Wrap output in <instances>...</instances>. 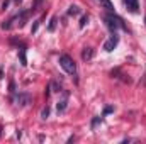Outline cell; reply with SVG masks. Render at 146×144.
<instances>
[{
	"instance_id": "obj_1",
	"label": "cell",
	"mask_w": 146,
	"mask_h": 144,
	"mask_svg": "<svg viewBox=\"0 0 146 144\" xmlns=\"http://www.w3.org/2000/svg\"><path fill=\"white\" fill-rule=\"evenodd\" d=\"M60 65H61V68L68 73V75H75L76 73V65H75V61H73L68 54H61L60 56Z\"/></svg>"
},
{
	"instance_id": "obj_17",
	"label": "cell",
	"mask_w": 146,
	"mask_h": 144,
	"mask_svg": "<svg viewBox=\"0 0 146 144\" xmlns=\"http://www.w3.org/2000/svg\"><path fill=\"white\" fill-rule=\"evenodd\" d=\"M145 24H146V17H145Z\"/></svg>"
},
{
	"instance_id": "obj_3",
	"label": "cell",
	"mask_w": 146,
	"mask_h": 144,
	"mask_svg": "<svg viewBox=\"0 0 146 144\" xmlns=\"http://www.w3.org/2000/svg\"><path fill=\"white\" fill-rule=\"evenodd\" d=\"M117 44H119V37L115 36V34H114V36H110L109 39L106 41V44H104V49L110 53V51H114V48H115Z\"/></svg>"
},
{
	"instance_id": "obj_2",
	"label": "cell",
	"mask_w": 146,
	"mask_h": 144,
	"mask_svg": "<svg viewBox=\"0 0 146 144\" xmlns=\"http://www.w3.org/2000/svg\"><path fill=\"white\" fill-rule=\"evenodd\" d=\"M104 20H106V24H107V27H109L110 31H115L117 27L126 29V26L122 24V19H121V17H117L115 14H109V15H106V17H104Z\"/></svg>"
},
{
	"instance_id": "obj_15",
	"label": "cell",
	"mask_w": 146,
	"mask_h": 144,
	"mask_svg": "<svg viewBox=\"0 0 146 144\" xmlns=\"http://www.w3.org/2000/svg\"><path fill=\"white\" fill-rule=\"evenodd\" d=\"M15 2H17V3H19V2H21V0H15Z\"/></svg>"
},
{
	"instance_id": "obj_16",
	"label": "cell",
	"mask_w": 146,
	"mask_h": 144,
	"mask_svg": "<svg viewBox=\"0 0 146 144\" xmlns=\"http://www.w3.org/2000/svg\"><path fill=\"white\" fill-rule=\"evenodd\" d=\"M0 132H2V126H0Z\"/></svg>"
},
{
	"instance_id": "obj_14",
	"label": "cell",
	"mask_w": 146,
	"mask_h": 144,
	"mask_svg": "<svg viewBox=\"0 0 146 144\" xmlns=\"http://www.w3.org/2000/svg\"><path fill=\"white\" fill-rule=\"evenodd\" d=\"M112 110H114V108H112V107H106V110H104V114H110Z\"/></svg>"
},
{
	"instance_id": "obj_8",
	"label": "cell",
	"mask_w": 146,
	"mask_h": 144,
	"mask_svg": "<svg viewBox=\"0 0 146 144\" xmlns=\"http://www.w3.org/2000/svg\"><path fill=\"white\" fill-rule=\"evenodd\" d=\"M56 24H58V17H56V15H53V17L49 19V24H48V31H49V32H53V31L56 29Z\"/></svg>"
},
{
	"instance_id": "obj_6",
	"label": "cell",
	"mask_w": 146,
	"mask_h": 144,
	"mask_svg": "<svg viewBox=\"0 0 146 144\" xmlns=\"http://www.w3.org/2000/svg\"><path fill=\"white\" fill-rule=\"evenodd\" d=\"M66 104H68V92H65V93H63V98L58 102V105H56L58 112H65V110H66Z\"/></svg>"
},
{
	"instance_id": "obj_13",
	"label": "cell",
	"mask_w": 146,
	"mask_h": 144,
	"mask_svg": "<svg viewBox=\"0 0 146 144\" xmlns=\"http://www.w3.org/2000/svg\"><path fill=\"white\" fill-rule=\"evenodd\" d=\"M41 115H42V119H46L48 115H49V108L46 107V108H42V112H41Z\"/></svg>"
},
{
	"instance_id": "obj_7",
	"label": "cell",
	"mask_w": 146,
	"mask_h": 144,
	"mask_svg": "<svg viewBox=\"0 0 146 144\" xmlns=\"http://www.w3.org/2000/svg\"><path fill=\"white\" fill-rule=\"evenodd\" d=\"M92 58H94V49H92V48H85V49L82 51V59L90 61Z\"/></svg>"
},
{
	"instance_id": "obj_5",
	"label": "cell",
	"mask_w": 146,
	"mask_h": 144,
	"mask_svg": "<svg viewBox=\"0 0 146 144\" xmlns=\"http://www.w3.org/2000/svg\"><path fill=\"white\" fill-rule=\"evenodd\" d=\"M15 102H17L19 107H26V105L31 102V97H29L27 93H19V97L15 98Z\"/></svg>"
},
{
	"instance_id": "obj_9",
	"label": "cell",
	"mask_w": 146,
	"mask_h": 144,
	"mask_svg": "<svg viewBox=\"0 0 146 144\" xmlns=\"http://www.w3.org/2000/svg\"><path fill=\"white\" fill-rule=\"evenodd\" d=\"M100 3H102V7H104L107 12L114 14V5H112V2H110V0H100Z\"/></svg>"
},
{
	"instance_id": "obj_11",
	"label": "cell",
	"mask_w": 146,
	"mask_h": 144,
	"mask_svg": "<svg viewBox=\"0 0 146 144\" xmlns=\"http://www.w3.org/2000/svg\"><path fill=\"white\" fill-rule=\"evenodd\" d=\"M19 56H21V65L26 66V65H27V59H26V51H24V48L19 51Z\"/></svg>"
},
{
	"instance_id": "obj_12",
	"label": "cell",
	"mask_w": 146,
	"mask_h": 144,
	"mask_svg": "<svg viewBox=\"0 0 146 144\" xmlns=\"http://www.w3.org/2000/svg\"><path fill=\"white\" fill-rule=\"evenodd\" d=\"M87 22H88V15H83V17H82V19H80V27H82V29H83V27H85V26H87Z\"/></svg>"
},
{
	"instance_id": "obj_4",
	"label": "cell",
	"mask_w": 146,
	"mask_h": 144,
	"mask_svg": "<svg viewBox=\"0 0 146 144\" xmlns=\"http://www.w3.org/2000/svg\"><path fill=\"white\" fill-rule=\"evenodd\" d=\"M124 5L127 7V10H129L131 14H138V10H139L138 0H124Z\"/></svg>"
},
{
	"instance_id": "obj_10",
	"label": "cell",
	"mask_w": 146,
	"mask_h": 144,
	"mask_svg": "<svg viewBox=\"0 0 146 144\" xmlns=\"http://www.w3.org/2000/svg\"><path fill=\"white\" fill-rule=\"evenodd\" d=\"M80 14V7L78 5H70L68 7V15H78Z\"/></svg>"
}]
</instances>
